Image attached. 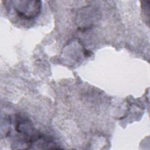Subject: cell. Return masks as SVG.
<instances>
[{
  "instance_id": "1",
  "label": "cell",
  "mask_w": 150,
  "mask_h": 150,
  "mask_svg": "<svg viewBox=\"0 0 150 150\" xmlns=\"http://www.w3.org/2000/svg\"><path fill=\"white\" fill-rule=\"evenodd\" d=\"M16 15L25 20L36 18L40 13L42 8L40 1L19 0L10 2Z\"/></svg>"
}]
</instances>
